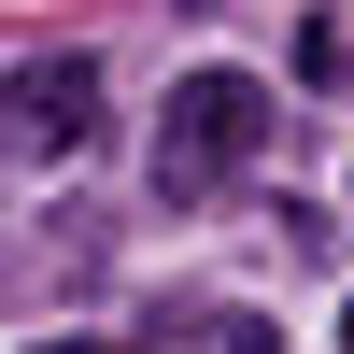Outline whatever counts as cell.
<instances>
[{
  "instance_id": "obj_4",
  "label": "cell",
  "mask_w": 354,
  "mask_h": 354,
  "mask_svg": "<svg viewBox=\"0 0 354 354\" xmlns=\"http://www.w3.org/2000/svg\"><path fill=\"white\" fill-rule=\"evenodd\" d=\"M43 354H113V340H43Z\"/></svg>"
},
{
  "instance_id": "obj_5",
  "label": "cell",
  "mask_w": 354,
  "mask_h": 354,
  "mask_svg": "<svg viewBox=\"0 0 354 354\" xmlns=\"http://www.w3.org/2000/svg\"><path fill=\"white\" fill-rule=\"evenodd\" d=\"M340 340H354V312H340Z\"/></svg>"
},
{
  "instance_id": "obj_6",
  "label": "cell",
  "mask_w": 354,
  "mask_h": 354,
  "mask_svg": "<svg viewBox=\"0 0 354 354\" xmlns=\"http://www.w3.org/2000/svg\"><path fill=\"white\" fill-rule=\"evenodd\" d=\"M340 71H354V43H340Z\"/></svg>"
},
{
  "instance_id": "obj_1",
  "label": "cell",
  "mask_w": 354,
  "mask_h": 354,
  "mask_svg": "<svg viewBox=\"0 0 354 354\" xmlns=\"http://www.w3.org/2000/svg\"><path fill=\"white\" fill-rule=\"evenodd\" d=\"M270 156V85L255 71H185L156 113V198H213Z\"/></svg>"
},
{
  "instance_id": "obj_2",
  "label": "cell",
  "mask_w": 354,
  "mask_h": 354,
  "mask_svg": "<svg viewBox=\"0 0 354 354\" xmlns=\"http://www.w3.org/2000/svg\"><path fill=\"white\" fill-rule=\"evenodd\" d=\"M0 142L15 156H85L100 142V57H15L0 71Z\"/></svg>"
},
{
  "instance_id": "obj_3",
  "label": "cell",
  "mask_w": 354,
  "mask_h": 354,
  "mask_svg": "<svg viewBox=\"0 0 354 354\" xmlns=\"http://www.w3.org/2000/svg\"><path fill=\"white\" fill-rule=\"evenodd\" d=\"M340 43H354L340 15H298V71H312V85H340Z\"/></svg>"
}]
</instances>
